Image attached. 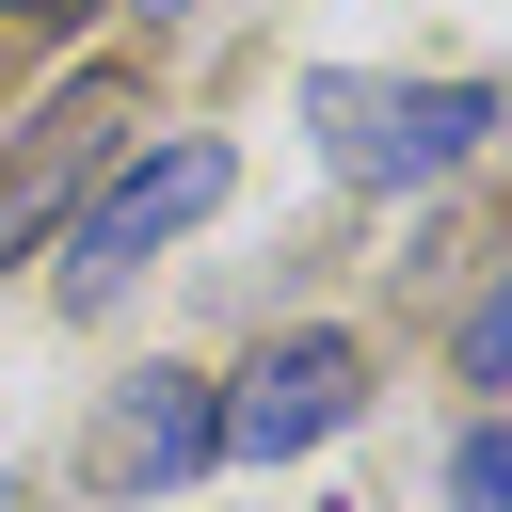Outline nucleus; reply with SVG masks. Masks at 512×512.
Segmentation results:
<instances>
[{"mask_svg": "<svg viewBox=\"0 0 512 512\" xmlns=\"http://www.w3.org/2000/svg\"><path fill=\"white\" fill-rule=\"evenodd\" d=\"M480 128H496L480 80H368V64H320V80H304V144H320L336 176H368V192H432Z\"/></svg>", "mask_w": 512, "mask_h": 512, "instance_id": "nucleus-1", "label": "nucleus"}, {"mask_svg": "<svg viewBox=\"0 0 512 512\" xmlns=\"http://www.w3.org/2000/svg\"><path fill=\"white\" fill-rule=\"evenodd\" d=\"M208 208H224V144H208V128H192V144L112 160V176H96V208L64 224V304H112V288H128L160 240H192Z\"/></svg>", "mask_w": 512, "mask_h": 512, "instance_id": "nucleus-2", "label": "nucleus"}, {"mask_svg": "<svg viewBox=\"0 0 512 512\" xmlns=\"http://www.w3.org/2000/svg\"><path fill=\"white\" fill-rule=\"evenodd\" d=\"M192 464H224V400H208L192 368L112 384V400L80 416V448H64V480H80V496H176Z\"/></svg>", "mask_w": 512, "mask_h": 512, "instance_id": "nucleus-3", "label": "nucleus"}, {"mask_svg": "<svg viewBox=\"0 0 512 512\" xmlns=\"http://www.w3.org/2000/svg\"><path fill=\"white\" fill-rule=\"evenodd\" d=\"M112 160H128V80H80V96L16 112V144H0V256H32Z\"/></svg>", "mask_w": 512, "mask_h": 512, "instance_id": "nucleus-4", "label": "nucleus"}, {"mask_svg": "<svg viewBox=\"0 0 512 512\" xmlns=\"http://www.w3.org/2000/svg\"><path fill=\"white\" fill-rule=\"evenodd\" d=\"M352 400H368V352H352V336H272V352L224 384V448H240V464H304Z\"/></svg>", "mask_w": 512, "mask_h": 512, "instance_id": "nucleus-5", "label": "nucleus"}, {"mask_svg": "<svg viewBox=\"0 0 512 512\" xmlns=\"http://www.w3.org/2000/svg\"><path fill=\"white\" fill-rule=\"evenodd\" d=\"M448 496H464V512H512V416H496V432H464V448H448Z\"/></svg>", "mask_w": 512, "mask_h": 512, "instance_id": "nucleus-6", "label": "nucleus"}, {"mask_svg": "<svg viewBox=\"0 0 512 512\" xmlns=\"http://www.w3.org/2000/svg\"><path fill=\"white\" fill-rule=\"evenodd\" d=\"M464 384H512V288H480V320H464Z\"/></svg>", "mask_w": 512, "mask_h": 512, "instance_id": "nucleus-7", "label": "nucleus"}, {"mask_svg": "<svg viewBox=\"0 0 512 512\" xmlns=\"http://www.w3.org/2000/svg\"><path fill=\"white\" fill-rule=\"evenodd\" d=\"M0 16H96V0H0Z\"/></svg>", "mask_w": 512, "mask_h": 512, "instance_id": "nucleus-8", "label": "nucleus"}]
</instances>
